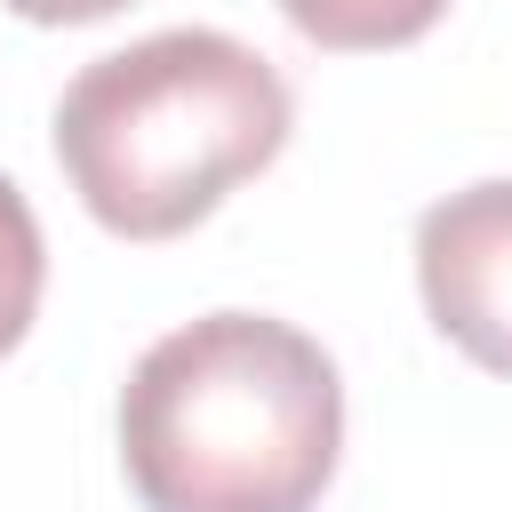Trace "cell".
Returning a JSON list of instances; mask_svg holds the SVG:
<instances>
[{"label": "cell", "instance_id": "6da1fadb", "mask_svg": "<svg viewBox=\"0 0 512 512\" xmlns=\"http://www.w3.org/2000/svg\"><path fill=\"white\" fill-rule=\"evenodd\" d=\"M336 456V360L272 312L184 320L120 384V464L144 512H312Z\"/></svg>", "mask_w": 512, "mask_h": 512}, {"label": "cell", "instance_id": "7a4b0ae2", "mask_svg": "<svg viewBox=\"0 0 512 512\" xmlns=\"http://www.w3.org/2000/svg\"><path fill=\"white\" fill-rule=\"evenodd\" d=\"M296 128L288 80L232 32H152L72 72L56 160L80 208L120 240H176L232 184L272 168Z\"/></svg>", "mask_w": 512, "mask_h": 512}, {"label": "cell", "instance_id": "3957f363", "mask_svg": "<svg viewBox=\"0 0 512 512\" xmlns=\"http://www.w3.org/2000/svg\"><path fill=\"white\" fill-rule=\"evenodd\" d=\"M416 288L472 368L512 376V176L464 184L416 216Z\"/></svg>", "mask_w": 512, "mask_h": 512}, {"label": "cell", "instance_id": "277c9868", "mask_svg": "<svg viewBox=\"0 0 512 512\" xmlns=\"http://www.w3.org/2000/svg\"><path fill=\"white\" fill-rule=\"evenodd\" d=\"M280 16L304 40L352 56V48H408V40H424L448 16V0H280Z\"/></svg>", "mask_w": 512, "mask_h": 512}, {"label": "cell", "instance_id": "5b68a950", "mask_svg": "<svg viewBox=\"0 0 512 512\" xmlns=\"http://www.w3.org/2000/svg\"><path fill=\"white\" fill-rule=\"evenodd\" d=\"M40 280H48V248H40V216L32 200L0 176V360L24 344L32 312H40Z\"/></svg>", "mask_w": 512, "mask_h": 512}, {"label": "cell", "instance_id": "8992f818", "mask_svg": "<svg viewBox=\"0 0 512 512\" xmlns=\"http://www.w3.org/2000/svg\"><path fill=\"white\" fill-rule=\"evenodd\" d=\"M0 8H16L24 24H96V16H120L128 0H0Z\"/></svg>", "mask_w": 512, "mask_h": 512}]
</instances>
